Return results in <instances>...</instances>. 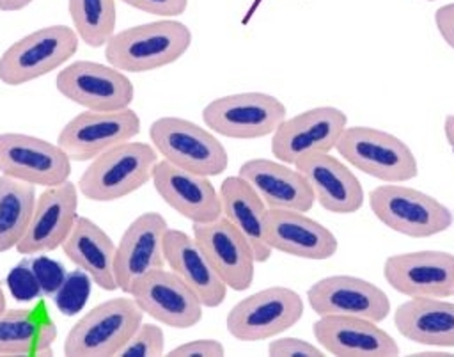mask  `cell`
Returning <instances> with one entry per match:
<instances>
[{"mask_svg": "<svg viewBox=\"0 0 454 357\" xmlns=\"http://www.w3.org/2000/svg\"><path fill=\"white\" fill-rule=\"evenodd\" d=\"M374 217L388 229L411 238H427L452 226L450 210L433 195L399 183H387L369 192Z\"/></svg>", "mask_w": 454, "mask_h": 357, "instance_id": "obj_6", "label": "cell"}, {"mask_svg": "<svg viewBox=\"0 0 454 357\" xmlns=\"http://www.w3.org/2000/svg\"><path fill=\"white\" fill-rule=\"evenodd\" d=\"M158 153L147 142H122L96 156L78 179V190L90 201L122 199L153 178Z\"/></svg>", "mask_w": 454, "mask_h": 357, "instance_id": "obj_2", "label": "cell"}, {"mask_svg": "<svg viewBox=\"0 0 454 357\" xmlns=\"http://www.w3.org/2000/svg\"><path fill=\"white\" fill-rule=\"evenodd\" d=\"M167 231V220L156 211L138 215L124 229L115 245V279L121 291L129 293L137 279L165 266L163 240Z\"/></svg>", "mask_w": 454, "mask_h": 357, "instance_id": "obj_19", "label": "cell"}, {"mask_svg": "<svg viewBox=\"0 0 454 357\" xmlns=\"http://www.w3.org/2000/svg\"><path fill=\"white\" fill-rule=\"evenodd\" d=\"M190 44V28L177 20L163 18L115 32L105 44V57L124 73H145L179 60Z\"/></svg>", "mask_w": 454, "mask_h": 357, "instance_id": "obj_1", "label": "cell"}, {"mask_svg": "<svg viewBox=\"0 0 454 357\" xmlns=\"http://www.w3.org/2000/svg\"><path fill=\"white\" fill-rule=\"evenodd\" d=\"M57 325L44 302L0 313V355H51Z\"/></svg>", "mask_w": 454, "mask_h": 357, "instance_id": "obj_27", "label": "cell"}, {"mask_svg": "<svg viewBox=\"0 0 454 357\" xmlns=\"http://www.w3.org/2000/svg\"><path fill=\"white\" fill-rule=\"evenodd\" d=\"M165 265L184 281L204 307H218L227 295V286L211 266L193 236L168 227L163 240Z\"/></svg>", "mask_w": 454, "mask_h": 357, "instance_id": "obj_25", "label": "cell"}, {"mask_svg": "<svg viewBox=\"0 0 454 357\" xmlns=\"http://www.w3.org/2000/svg\"><path fill=\"white\" fill-rule=\"evenodd\" d=\"M317 345L340 357H394L395 339L376 321L356 316H319L312 327Z\"/></svg>", "mask_w": 454, "mask_h": 357, "instance_id": "obj_21", "label": "cell"}, {"mask_svg": "<svg viewBox=\"0 0 454 357\" xmlns=\"http://www.w3.org/2000/svg\"><path fill=\"white\" fill-rule=\"evenodd\" d=\"M286 115V105L268 92L220 96L202 110V121L213 133L243 140L271 135Z\"/></svg>", "mask_w": 454, "mask_h": 357, "instance_id": "obj_9", "label": "cell"}, {"mask_svg": "<svg viewBox=\"0 0 454 357\" xmlns=\"http://www.w3.org/2000/svg\"><path fill=\"white\" fill-rule=\"evenodd\" d=\"M427 2H434V0H427Z\"/></svg>", "mask_w": 454, "mask_h": 357, "instance_id": "obj_43", "label": "cell"}, {"mask_svg": "<svg viewBox=\"0 0 454 357\" xmlns=\"http://www.w3.org/2000/svg\"><path fill=\"white\" fill-rule=\"evenodd\" d=\"M348 126V115L337 107H314L286 117L271 133V155L289 165L314 153H330Z\"/></svg>", "mask_w": 454, "mask_h": 357, "instance_id": "obj_13", "label": "cell"}, {"mask_svg": "<svg viewBox=\"0 0 454 357\" xmlns=\"http://www.w3.org/2000/svg\"><path fill=\"white\" fill-rule=\"evenodd\" d=\"M307 300L317 316H356L380 323L390 313V300L380 286L344 274L316 281L307 290Z\"/></svg>", "mask_w": 454, "mask_h": 357, "instance_id": "obj_15", "label": "cell"}, {"mask_svg": "<svg viewBox=\"0 0 454 357\" xmlns=\"http://www.w3.org/2000/svg\"><path fill=\"white\" fill-rule=\"evenodd\" d=\"M303 309L298 291L270 286L236 302L225 316V327L239 341H262L294 327Z\"/></svg>", "mask_w": 454, "mask_h": 357, "instance_id": "obj_8", "label": "cell"}, {"mask_svg": "<svg viewBox=\"0 0 454 357\" xmlns=\"http://www.w3.org/2000/svg\"><path fill=\"white\" fill-rule=\"evenodd\" d=\"M0 174L46 188L69 179L71 158L46 139L5 131L0 133Z\"/></svg>", "mask_w": 454, "mask_h": 357, "instance_id": "obj_12", "label": "cell"}, {"mask_svg": "<svg viewBox=\"0 0 454 357\" xmlns=\"http://www.w3.org/2000/svg\"><path fill=\"white\" fill-rule=\"evenodd\" d=\"M62 250L101 290H119L115 279V243L96 222L78 217L73 231L62 243Z\"/></svg>", "mask_w": 454, "mask_h": 357, "instance_id": "obj_29", "label": "cell"}, {"mask_svg": "<svg viewBox=\"0 0 454 357\" xmlns=\"http://www.w3.org/2000/svg\"><path fill=\"white\" fill-rule=\"evenodd\" d=\"M28 265L43 290V295H55L67 275L59 261H53L46 256H28Z\"/></svg>", "mask_w": 454, "mask_h": 357, "instance_id": "obj_35", "label": "cell"}, {"mask_svg": "<svg viewBox=\"0 0 454 357\" xmlns=\"http://www.w3.org/2000/svg\"><path fill=\"white\" fill-rule=\"evenodd\" d=\"M170 355H174V357H193V355L222 357V355H225V346L218 339H207V337L192 339V341L181 343L176 348H172Z\"/></svg>", "mask_w": 454, "mask_h": 357, "instance_id": "obj_37", "label": "cell"}, {"mask_svg": "<svg viewBox=\"0 0 454 357\" xmlns=\"http://www.w3.org/2000/svg\"><path fill=\"white\" fill-rule=\"evenodd\" d=\"M222 217H225L248 242L257 263L270 259L273 249L266 242V204L239 174L227 176L218 188Z\"/></svg>", "mask_w": 454, "mask_h": 357, "instance_id": "obj_26", "label": "cell"}, {"mask_svg": "<svg viewBox=\"0 0 454 357\" xmlns=\"http://www.w3.org/2000/svg\"><path fill=\"white\" fill-rule=\"evenodd\" d=\"M34 0H0V11L4 12H14L28 7Z\"/></svg>", "mask_w": 454, "mask_h": 357, "instance_id": "obj_40", "label": "cell"}, {"mask_svg": "<svg viewBox=\"0 0 454 357\" xmlns=\"http://www.w3.org/2000/svg\"><path fill=\"white\" fill-rule=\"evenodd\" d=\"M443 133L449 146L454 149V114H449L443 121Z\"/></svg>", "mask_w": 454, "mask_h": 357, "instance_id": "obj_41", "label": "cell"}, {"mask_svg": "<svg viewBox=\"0 0 454 357\" xmlns=\"http://www.w3.org/2000/svg\"><path fill=\"white\" fill-rule=\"evenodd\" d=\"M149 139L161 160L179 169L209 178L222 174L229 165L223 144L211 130L193 121L177 115L158 117L149 126Z\"/></svg>", "mask_w": 454, "mask_h": 357, "instance_id": "obj_3", "label": "cell"}, {"mask_svg": "<svg viewBox=\"0 0 454 357\" xmlns=\"http://www.w3.org/2000/svg\"><path fill=\"white\" fill-rule=\"evenodd\" d=\"M78 41L67 25H50L23 36L0 55V82L18 87L59 69L76 53Z\"/></svg>", "mask_w": 454, "mask_h": 357, "instance_id": "obj_7", "label": "cell"}, {"mask_svg": "<svg viewBox=\"0 0 454 357\" xmlns=\"http://www.w3.org/2000/svg\"><path fill=\"white\" fill-rule=\"evenodd\" d=\"M67 11L74 32L90 48L105 46L115 34V0H67Z\"/></svg>", "mask_w": 454, "mask_h": 357, "instance_id": "obj_31", "label": "cell"}, {"mask_svg": "<svg viewBox=\"0 0 454 357\" xmlns=\"http://www.w3.org/2000/svg\"><path fill=\"white\" fill-rule=\"evenodd\" d=\"M140 133V117L133 108L83 110L69 119L57 144L71 160H94L101 153L131 140Z\"/></svg>", "mask_w": 454, "mask_h": 357, "instance_id": "obj_10", "label": "cell"}, {"mask_svg": "<svg viewBox=\"0 0 454 357\" xmlns=\"http://www.w3.org/2000/svg\"><path fill=\"white\" fill-rule=\"evenodd\" d=\"M138 11H144L147 14H156L163 18L179 16L186 11L188 0H121Z\"/></svg>", "mask_w": 454, "mask_h": 357, "instance_id": "obj_38", "label": "cell"}, {"mask_svg": "<svg viewBox=\"0 0 454 357\" xmlns=\"http://www.w3.org/2000/svg\"><path fill=\"white\" fill-rule=\"evenodd\" d=\"M57 91L85 110H121L133 101L135 89L128 75L110 64L74 60L55 76Z\"/></svg>", "mask_w": 454, "mask_h": 357, "instance_id": "obj_11", "label": "cell"}, {"mask_svg": "<svg viewBox=\"0 0 454 357\" xmlns=\"http://www.w3.org/2000/svg\"><path fill=\"white\" fill-rule=\"evenodd\" d=\"M35 186L9 176H0V252L16 249L35 206Z\"/></svg>", "mask_w": 454, "mask_h": 357, "instance_id": "obj_30", "label": "cell"}, {"mask_svg": "<svg viewBox=\"0 0 454 357\" xmlns=\"http://www.w3.org/2000/svg\"><path fill=\"white\" fill-rule=\"evenodd\" d=\"M7 286L16 300L30 302L43 295V290L28 265V259H23L7 274Z\"/></svg>", "mask_w": 454, "mask_h": 357, "instance_id": "obj_34", "label": "cell"}, {"mask_svg": "<svg viewBox=\"0 0 454 357\" xmlns=\"http://www.w3.org/2000/svg\"><path fill=\"white\" fill-rule=\"evenodd\" d=\"M165 352V334L156 323H140L117 357H160Z\"/></svg>", "mask_w": 454, "mask_h": 357, "instance_id": "obj_33", "label": "cell"}, {"mask_svg": "<svg viewBox=\"0 0 454 357\" xmlns=\"http://www.w3.org/2000/svg\"><path fill=\"white\" fill-rule=\"evenodd\" d=\"M266 352H268V355H273V357H293V355L321 357L325 350L307 339L284 336V337H277V339L270 341Z\"/></svg>", "mask_w": 454, "mask_h": 357, "instance_id": "obj_36", "label": "cell"}, {"mask_svg": "<svg viewBox=\"0 0 454 357\" xmlns=\"http://www.w3.org/2000/svg\"><path fill=\"white\" fill-rule=\"evenodd\" d=\"M144 314L172 329H188L202 320V302L172 270L156 268L137 279L128 293Z\"/></svg>", "mask_w": 454, "mask_h": 357, "instance_id": "obj_14", "label": "cell"}, {"mask_svg": "<svg viewBox=\"0 0 454 357\" xmlns=\"http://www.w3.org/2000/svg\"><path fill=\"white\" fill-rule=\"evenodd\" d=\"M434 23L442 39L454 50V2L440 5L434 11Z\"/></svg>", "mask_w": 454, "mask_h": 357, "instance_id": "obj_39", "label": "cell"}, {"mask_svg": "<svg viewBox=\"0 0 454 357\" xmlns=\"http://www.w3.org/2000/svg\"><path fill=\"white\" fill-rule=\"evenodd\" d=\"M335 149L349 165L385 183H404L419 174L408 144L380 128L346 126Z\"/></svg>", "mask_w": 454, "mask_h": 357, "instance_id": "obj_5", "label": "cell"}, {"mask_svg": "<svg viewBox=\"0 0 454 357\" xmlns=\"http://www.w3.org/2000/svg\"><path fill=\"white\" fill-rule=\"evenodd\" d=\"M383 277L392 290L406 297H454V254L415 250L385 259Z\"/></svg>", "mask_w": 454, "mask_h": 357, "instance_id": "obj_17", "label": "cell"}, {"mask_svg": "<svg viewBox=\"0 0 454 357\" xmlns=\"http://www.w3.org/2000/svg\"><path fill=\"white\" fill-rule=\"evenodd\" d=\"M144 313L128 297L108 298L89 309L67 332L64 353L69 357H112L142 323Z\"/></svg>", "mask_w": 454, "mask_h": 357, "instance_id": "obj_4", "label": "cell"}, {"mask_svg": "<svg viewBox=\"0 0 454 357\" xmlns=\"http://www.w3.org/2000/svg\"><path fill=\"white\" fill-rule=\"evenodd\" d=\"M397 332L419 345L454 348V302L411 297L394 313Z\"/></svg>", "mask_w": 454, "mask_h": 357, "instance_id": "obj_28", "label": "cell"}, {"mask_svg": "<svg viewBox=\"0 0 454 357\" xmlns=\"http://www.w3.org/2000/svg\"><path fill=\"white\" fill-rule=\"evenodd\" d=\"M5 309V293H4V288L0 284V313Z\"/></svg>", "mask_w": 454, "mask_h": 357, "instance_id": "obj_42", "label": "cell"}, {"mask_svg": "<svg viewBox=\"0 0 454 357\" xmlns=\"http://www.w3.org/2000/svg\"><path fill=\"white\" fill-rule=\"evenodd\" d=\"M264 226L268 245L294 258L323 261L339 249L335 234L303 211L268 208Z\"/></svg>", "mask_w": 454, "mask_h": 357, "instance_id": "obj_22", "label": "cell"}, {"mask_svg": "<svg viewBox=\"0 0 454 357\" xmlns=\"http://www.w3.org/2000/svg\"><path fill=\"white\" fill-rule=\"evenodd\" d=\"M193 238L227 288L234 291L250 288L257 261L245 236L225 217L193 224Z\"/></svg>", "mask_w": 454, "mask_h": 357, "instance_id": "obj_18", "label": "cell"}, {"mask_svg": "<svg viewBox=\"0 0 454 357\" xmlns=\"http://www.w3.org/2000/svg\"><path fill=\"white\" fill-rule=\"evenodd\" d=\"M294 167L307 178L314 199L330 213H355L364 204V188L355 172L330 153L300 158Z\"/></svg>", "mask_w": 454, "mask_h": 357, "instance_id": "obj_23", "label": "cell"}, {"mask_svg": "<svg viewBox=\"0 0 454 357\" xmlns=\"http://www.w3.org/2000/svg\"><path fill=\"white\" fill-rule=\"evenodd\" d=\"M90 277L83 270L76 268L66 275L60 288L55 291V304L60 313L71 316L83 309L90 293Z\"/></svg>", "mask_w": 454, "mask_h": 357, "instance_id": "obj_32", "label": "cell"}, {"mask_svg": "<svg viewBox=\"0 0 454 357\" xmlns=\"http://www.w3.org/2000/svg\"><path fill=\"white\" fill-rule=\"evenodd\" d=\"M238 174L250 183L266 208L307 213L316 202L307 178L280 160L250 158L241 163Z\"/></svg>", "mask_w": 454, "mask_h": 357, "instance_id": "obj_24", "label": "cell"}, {"mask_svg": "<svg viewBox=\"0 0 454 357\" xmlns=\"http://www.w3.org/2000/svg\"><path fill=\"white\" fill-rule=\"evenodd\" d=\"M78 218V186L69 179L46 186L35 199L28 227L16 245L23 256H37L62 247Z\"/></svg>", "mask_w": 454, "mask_h": 357, "instance_id": "obj_16", "label": "cell"}, {"mask_svg": "<svg viewBox=\"0 0 454 357\" xmlns=\"http://www.w3.org/2000/svg\"><path fill=\"white\" fill-rule=\"evenodd\" d=\"M151 181L165 204L193 224L211 222L222 217L218 190L207 176L179 169L167 160H158Z\"/></svg>", "mask_w": 454, "mask_h": 357, "instance_id": "obj_20", "label": "cell"}]
</instances>
